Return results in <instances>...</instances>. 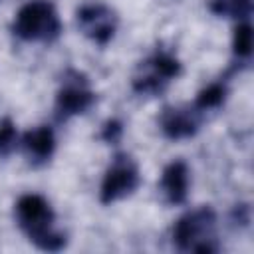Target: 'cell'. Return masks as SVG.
I'll return each mask as SVG.
<instances>
[{"instance_id": "obj_1", "label": "cell", "mask_w": 254, "mask_h": 254, "mask_svg": "<svg viewBox=\"0 0 254 254\" xmlns=\"http://www.w3.org/2000/svg\"><path fill=\"white\" fill-rule=\"evenodd\" d=\"M14 216L20 230L36 248L44 252H60L65 248L67 236L56 228V212L42 194H22L14 204Z\"/></svg>"}, {"instance_id": "obj_2", "label": "cell", "mask_w": 254, "mask_h": 254, "mask_svg": "<svg viewBox=\"0 0 254 254\" xmlns=\"http://www.w3.org/2000/svg\"><path fill=\"white\" fill-rule=\"evenodd\" d=\"M171 238L177 250L214 254L218 252L216 242V212L210 206H198L185 212L171 230Z\"/></svg>"}, {"instance_id": "obj_3", "label": "cell", "mask_w": 254, "mask_h": 254, "mask_svg": "<svg viewBox=\"0 0 254 254\" xmlns=\"http://www.w3.org/2000/svg\"><path fill=\"white\" fill-rule=\"evenodd\" d=\"M60 14L50 0H30L16 12L12 20V32L24 42L52 44L62 36Z\"/></svg>"}, {"instance_id": "obj_4", "label": "cell", "mask_w": 254, "mask_h": 254, "mask_svg": "<svg viewBox=\"0 0 254 254\" xmlns=\"http://www.w3.org/2000/svg\"><path fill=\"white\" fill-rule=\"evenodd\" d=\"M181 73V60L167 50H157L145 62L139 64L137 73L131 79V89L137 95H159Z\"/></svg>"}, {"instance_id": "obj_5", "label": "cell", "mask_w": 254, "mask_h": 254, "mask_svg": "<svg viewBox=\"0 0 254 254\" xmlns=\"http://www.w3.org/2000/svg\"><path fill=\"white\" fill-rule=\"evenodd\" d=\"M95 101L97 95L91 89L89 79L77 69H67L56 93V103H54L56 121L64 123L75 115H81L89 111Z\"/></svg>"}, {"instance_id": "obj_6", "label": "cell", "mask_w": 254, "mask_h": 254, "mask_svg": "<svg viewBox=\"0 0 254 254\" xmlns=\"http://www.w3.org/2000/svg\"><path fill=\"white\" fill-rule=\"evenodd\" d=\"M141 185V173L135 159L127 153H117L103 173L99 187L101 204H113L131 196Z\"/></svg>"}, {"instance_id": "obj_7", "label": "cell", "mask_w": 254, "mask_h": 254, "mask_svg": "<svg viewBox=\"0 0 254 254\" xmlns=\"http://www.w3.org/2000/svg\"><path fill=\"white\" fill-rule=\"evenodd\" d=\"M75 20L83 36L89 38L97 46H107L113 40L117 32V24H119L117 14L109 6L99 4V2L83 4L81 8H77Z\"/></svg>"}, {"instance_id": "obj_8", "label": "cell", "mask_w": 254, "mask_h": 254, "mask_svg": "<svg viewBox=\"0 0 254 254\" xmlns=\"http://www.w3.org/2000/svg\"><path fill=\"white\" fill-rule=\"evenodd\" d=\"M200 119H202V113L194 105L165 107L159 115V127L167 139L183 141V139H190L198 133Z\"/></svg>"}, {"instance_id": "obj_9", "label": "cell", "mask_w": 254, "mask_h": 254, "mask_svg": "<svg viewBox=\"0 0 254 254\" xmlns=\"http://www.w3.org/2000/svg\"><path fill=\"white\" fill-rule=\"evenodd\" d=\"M189 189H190V171L189 165L183 159L171 161L163 173H161V181H159V190L165 198V202L169 204H185L189 198Z\"/></svg>"}, {"instance_id": "obj_10", "label": "cell", "mask_w": 254, "mask_h": 254, "mask_svg": "<svg viewBox=\"0 0 254 254\" xmlns=\"http://www.w3.org/2000/svg\"><path fill=\"white\" fill-rule=\"evenodd\" d=\"M22 149L34 167H44L56 153V133L48 125H38L22 135Z\"/></svg>"}, {"instance_id": "obj_11", "label": "cell", "mask_w": 254, "mask_h": 254, "mask_svg": "<svg viewBox=\"0 0 254 254\" xmlns=\"http://www.w3.org/2000/svg\"><path fill=\"white\" fill-rule=\"evenodd\" d=\"M226 95H228L226 81H212V83L204 85V87L196 93L192 105H194L200 113H206V111L218 109V107L226 101Z\"/></svg>"}, {"instance_id": "obj_12", "label": "cell", "mask_w": 254, "mask_h": 254, "mask_svg": "<svg viewBox=\"0 0 254 254\" xmlns=\"http://www.w3.org/2000/svg\"><path fill=\"white\" fill-rule=\"evenodd\" d=\"M254 48V28L250 20H242L236 24L232 34V54L238 62H248Z\"/></svg>"}, {"instance_id": "obj_13", "label": "cell", "mask_w": 254, "mask_h": 254, "mask_svg": "<svg viewBox=\"0 0 254 254\" xmlns=\"http://www.w3.org/2000/svg\"><path fill=\"white\" fill-rule=\"evenodd\" d=\"M208 10L216 16H228L242 22L252 16V0H208Z\"/></svg>"}, {"instance_id": "obj_14", "label": "cell", "mask_w": 254, "mask_h": 254, "mask_svg": "<svg viewBox=\"0 0 254 254\" xmlns=\"http://www.w3.org/2000/svg\"><path fill=\"white\" fill-rule=\"evenodd\" d=\"M18 145V131L10 117L0 119V157H8Z\"/></svg>"}, {"instance_id": "obj_15", "label": "cell", "mask_w": 254, "mask_h": 254, "mask_svg": "<svg viewBox=\"0 0 254 254\" xmlns=\"http://www.w3.org/2000/svg\"><path fill=\"white\" fill-rule=\"evenodd\" d=\"M123 137V121L117 119V117H111L107 119L103 125H101V131H99V139L109 143V145H115L119 143Z\"/></svg>"}, {"instance_id": "obj_16", "label": "cell", "mask_w": 254, "mask_h": 254, "mask_svg": "<svg viewBox=\"0 0 254 254\" xmlns=\"http://www.w3.org/2000/svg\"><path fill=\"white\" fill-rule=\"evenodd\" d=\"M230 218H232V222L236 224V226H240V228H244V226H248L250 224V220H252V210H250V204H236L234 208H232V214H230Z\"/></svg>"}]
</instances>
